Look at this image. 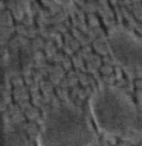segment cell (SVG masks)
<instances>
[{
    "instance_id": "cell-1",
    "label": "cell",
    "mask_w": 142,
    "mask_h": 146,
    "mask_svg": "<svg viewBox=\"0 0 142 146\" xmlns=\"http://www.w3.org/2000/svg\"><path fill=\"white\" fill-rule=\"evenodd\" d=\"M89 110L96 128L124 139L142 135V104L135 102L115 85H99L89 98Z\"/></svg>"
},
{
    "instance_id": "cell-2",
    "label": "cell",
    "mask_w": 142,
    "mask_h": 146,
    "mask_svg": "<svg viewBox=\"0 0 142 146\" xmlns=\"http://www.w3.org/2000/svg\"><path fill=\"white\" fill-rule=\"evenodd\" d=\"M96 140L89 116L70 100L48 110L37 134V146H93Z\"/></svg>"
},
{
    "instance_id": "cell-3",
    "label": "cell",
    "mask_w": 142,
    "mask_h": 146,
    "mask_svg": "<svg viewBox=\"0 0 142 146\" xmlns=\"http://www.w3.org/2000/svg\"><path fill=\"white\" fill-rule=\"evenodd\" d=\"M113 59L127 68H142V36L122 25H115L107 34Z\"/></svg>"
},
{
    "instance_id": "cell-4",
    "label": "cell",
    "mask_w": 142,
    "mask_h": 146,
    "mask_svg": "<svg viewBox=\"0 0 142 146\" xmlns=\"http://www.w3.org/2000/svg\"><path fill=\"white\" fill-rule=\"evenodd\" d=\"M34 59V47L29 41L18 40L9 49V70L14 73H21L31 66Z\"/></svg>"
},
{
    "instance_id": "cell-5",
    "label": "cell",
    "mask_w": 142,
    "mask_h": 146,
    "mask_svg": "<svg viewBox=\"0 0 142 146\" xmlns=\"http://www.w3.org/2000/svg\"><path fill=\"white\" fill-rule=\"evenodd\" d=\"M2 146H21L25 143V128L20 123H6L3 126Z\"/></svg>"
}]
</instances>
